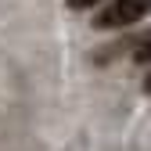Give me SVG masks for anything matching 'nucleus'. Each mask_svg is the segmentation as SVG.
<instances>
[{
  "mask_svg": "<svg viewBox=\"0 0 151 151\" xmlns=\"http://www.w3.org/2000/svg\"><path fill=\"white\" fill-rule=\"evenodd\" d=\"M151 11V0H111V4L93 18V29H122V25H133L140 18H147Z\"/></svg>",
  "mask_w": 151,
  "mask_h": 151,
  "instance_id": "f257e3e1",
  "label": "nucleus"
},
{
  "mask_svg": "<svg viewBox=\"0 0 151 151\" xmlns=\"http://www.w3.org/2000/svg\"><path fill=\"white\" fill-rule=\"evenodd\" d=\"M97 0H68V7H76V11H86V7H93Z\"/></svg>",
  "mask_w": 151,
  "mask_h": 151,
  "instance_id": "f03ea898",
  "label": "nucleus"
},
{
  "mask_svg": "<svg viewBox=\"0 0 151 151\" xmlns=\"http://www.w3.org/2000/svg\"><path fill=\"white\" fill-rule=\"evenodd\" d=\"M144 90H147V93H151V76H147V79H144Z\"/></svg>",
  "mask_w": 151,
  "mask_h": 151,
  "instance_id": "7ed1b4c3",
  "label": "nucleus"
}]
</instances>
